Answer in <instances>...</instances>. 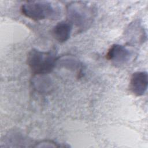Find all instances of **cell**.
<instances>
[{"label":"cell","mask_w":148,"mask_h":148,"mask_svg":"<svg viewBox=\"0 0 148 148\" xmlns=\"http://www.w3.org/2000/svg\"><path fill=\"white\" fill-rule=\"evenodd\" d=\"M72 30V25L66 20L58 23L52 29L54 38L59 42H64L70 38Z\"/></svg>","instance_id":"8992f818"},{"label":"cell","mask_w":148,"mask_h":148,"mask_svg":"<svg viewBox=\"0 0 148 148\" xmlns=\"http://www.w3.org/2000/svg\"><path fill=\"white\" fill-rule=\"evenodd\" d=\"M35 147H64V146H61L58 143L50 140H41L34 146Z\"/></svg>","instance_id":"ba28073f"},{"label":"cell","mask_w":148,"mask_h":148,"mask_svg":"<svg viewBox=\"0 0 148 148\" xmlns=\"http://www.w3.org/2000/svg\"><path fill=\"white\" fill-rule=\"evenodd\" d=\"M58 58L51 51H43L36 49H31L28 53L27 64L31 72L37 75H42L51 72Z\"/></svg>","instance_id":"7a4b0ae2"},{"label":"cell","mask_w":148,"mask_h":148,"mask_svg":"<svg viewBox=\"0 0 148 148\" xmlns=\"http://www.w3.org/2000/svg\"><path fill=\"white\" fill-rule=\"evenodd\" d=\"M147 73L145 71H138L134 73L130 79V88L136 96L143 95L147 90L148 84Z\"/></svg>","instance_id":"5b68a950"},{"label":"cell","mask_w":148,"mask_h":148,"mask_svg":"<svg viewBox=\"0 0 148 148\" xmlns=\"http://www.w3.org/2000/svg\"><path fill=\"white\" fill-rule=\"evenodd\" d=\"M67 21L77 29L78 32L87 29L91 24L94 17V8L82 2H73L66 7Z\"/></svg>","instance_id":"6da1fadb"},{"label":"cell","mask_w":148,"mask_h":148,"mask_svg":"<svg viewBox=\"0 0 148 148\" xmlns=\"http://www.w3.org/2000/svg\"><path fill=\"white\" fill-rule=\"evenodd\" d=\"M131 56L130 50L125 46L119 44L112 45L106 54V58L108 60L118 65L126 63L130 60Z\"/></svg>","instance_id":"277c9868"},{"label":"cell","mask_w":148,"mask_h":148,"mask_svg":"<svg viewBox=\"0 0 148 148\" xmlns=\"http://www.w3.org/2000/svg\"><path fill=\"white\" fill-rule=\"evenodd\" d=\"M57 65H61V66L76 73L78 77H80L82 73L83 66L82 63L73 57L66 56L58 58Z\"/></svg>","instance_id":"52a82bcc"},{"label":"cell","mask_w":148,"mask_h":148,"mask_svg":"<svg viewBox=\"0 0 148 148\" xmlns=\"http://www.w3.org/2000/svg\"><path fill=\"white\" fill-rule=\"evenodd\" d=\"M20 10L26 17L35 21L54 18L58 14L57 8L45 1H27L21 5Z\"/></svg>","instance_id":"3957f363"}]
</instances>
